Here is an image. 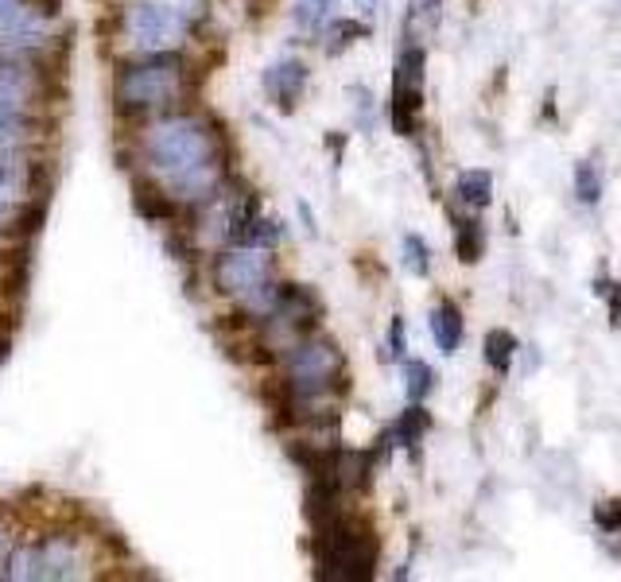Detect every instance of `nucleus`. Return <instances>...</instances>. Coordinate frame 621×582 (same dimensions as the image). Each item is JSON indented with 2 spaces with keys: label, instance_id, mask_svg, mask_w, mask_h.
<instances>
[{
  "label": "nucleus",
  "instance_id": "1",
  "mask_svg": "<svg viewBox=\"0 0 621 582\" xmlns=\"http://www.w3.org/2000/svg\"><path fill=\"white\" fill-rule=\"evenodd\" d=\"M140 152H144V168L152 171L156 183H163L168 199L207 202L222 187V144L202 117H160L140 137Z\"/></svg>",
  "mask_w": 621,
  "mask_h": 582
},
{
  "label": "nucleus",
  "instance_id": "6",
  "mask_svg": "<svg viewBox=\"0 0 621 582\" xmlns=\"http://www.w3.org/2000/svg\"><path fill=\"white\" fill-rule=\"evenodd\" d=\"M272 261L264 249L253 245H233L214 257V288L222 295H233L241 303H261L272 307L277 284H272Z\"/></svg>",
  "mask_w": 621,
  "mask_h": 582
},
{
  "label": "nucleus",
  "instance_id": "12",
  "mask_svg": "<svg viewBox=\"0 0 621 582\" xmlns=\"http://www.w3.org/2000/svg\"><path fill=\"white\" fill-rule=\"evenodd\" d=\"M39 140V121L31 113H4L0 109V152H28Z\"/></svg>",
  "mask_w": 621,
  "mask_h": 582
},
{
  "label": "nucleus",
  "instance_id": "26",
  "mask_svg": "<svg viewBox=\"0 0 621 582\" xmlns=\"http://www.w3.org/2000/svg\"><path fill=\"white\" fill-rule=\"evenodd\" d=\"M384 345H389V350H384V353H389V358H404L408 330H404V319H400V314L389 322V338H384Z\"/></svg>",
  "mask_w": 621,
  "mask_h": 582
},
{
  "label": "nucleus",
  "instance_id": "13",
  "mask_svg": "<svg viewBox=\"0 0 621 582\" xmlns=\"http://www.w3.org/2000/svg\"><path fill=\"white\" fill-rule=\"evenodd\" d=\"M431 338H435V345L443 353H454L462 345V311L451 299H443V303L431 311Z\"/></svg>",
  "mask_w": 621,
  "mask_h": 582
},
{
  "label": "nucleus",
  "instance_id": "31",
  "mask_svg": "<svg viewBox=\"0 0 621 582\" xmlns=\"http://www.w3.org/2000/svg\"><path fill=\"white\" fill-rule=\"evenodd\" d=\"M8 552V532H4V524H0V555Z\"/></svg>",
  "mask_w": 621,
  "mask_h": 582
},
{
  "label": "nucleus",
  "instance_id": "4",
  "mask_svg": "<svg viewBox=\"0 0 621 582\" xmlns=\"http://www.w3.org/2000/svg\"><path fill=\"white\" fill-rule=\"evenodd\" d=\"M342 381V350L322 334H303L284 353V384L296 404L327 400L330 389Z\"/></svg>",
  "mask_w": 621,
  "mask_h": 582
},
{
  "label": "nucleus",
  "instance_id": "18",
  "mask_svg": "<svg viewBox=\"0 0 621 582\" xmlns=\"http://www.w3.org/2000/svg\"><path fill=\"white\" fill-rule=\"evenodd\" d=\"M517 350H521V345H517L513 330L498 327L485 334V361H490V369H498V373H509V369H513Z\"/></svg>",
  "mask_w": 621,
  "mask_h": 582
},
{
  "label": "nucleus",
  "instance_id": "24",
  "mask_svg": "<svg viewBox=\"0 0 621 582\" xmlns=\"http://www.w3.org/2000/svg\"><path fill=\"white\" fill-rule=\"evenodd\" d=\"M23 222H28V214H23V202H4V199H0V241L16 238V233L23 230Z\"/></svg>",
  "mask_w": 621,
  "mask_h": 582
},
{
  "label": "nucleus",
  "instance_id": "28",
  "mask_svg": "<svg viewBox=\"0 0 621 582\" xmlns=\"http://www.w3.org/2000/svg\"><path fill=\"white\" fill-rule=\"evenodd\" d=\"M599 295H607V303H610V322H614V327H621V288H618V284H607V280H602V284H599Z\"/></svg>",
  "mask_w": 621,
  "mask_h": 582
},
{
  "label": "nucleus",
  "instance_id": "8",
  "mask_svg": "<svg viewBox=\"0 0 621 582\" xmlns=\"http://www.w3.org/2000/svg\"><path fill=\"white\" fill-rule=\"evenodd\" d=\"M47 82L36 67H31L28 54H8L0 59V109L4 113H31L43 106Z\"/></svg>",
  "mask_w": 621,
  "mask_h": 582
},
{
  "label": "nucleus",
  "instance_id": "20",
  "mask_svg": "<svg viewBox=\"0 0 621 582\" xmlns=\"http://www.w3.org/2000/svg\"><path fill=\"white\" fill-rule=\"evenodd\" d=\"M435 389V373H431L428 361H404V392L412 404H420L428 392Z\"/></svg>",
  "mask_w": 621,
  "mask_h": 582
},
{
  "label": "nucleus",
  "instance_id": "30",
  "mask_svg": "<svg viewBox=\"0 0 621 582\" xmlns=\"http://www.w3.org/2000/svg\"><path fill=\"white\" fill-rule=\"evenodd\" d=\"M353 4H358V8H361V12H365V16H369V12H373V8H377V0H353Z\"/></svg>",
  "mask_w": 621,
  "mask_h": 582
},
{
  "label": "nucleus",
  "instance_id": "25",
  "mask_svg": "<svg viewBox=\"0 0 621 582\" xmlns=\"http://www.w3.org/2000/svg\"><path fill=\"white\" fill-rule=\"evenodd\" d=\"M594 524H599L602 536H618L621 532V501H602L594 509Z\"/></svg>",
  "mask_w": 621,
  "mask_h": 582
},
{
  "label": "nucleus",
  "instance_id": "10",
  "mask_svg": "<svg viewBox=\"0 0 621 582\" xmlns=\"http://www.w3.org/2000/svg\"><path fill=\"white\" fill-rule=\"evenodd\" d=\"M39 191V168L28 152H0V199L28 202Z\"/></svg>",
  "mask_w": 621,
  "mask_h": 582
},
{
  "label": "nucleus",
  "instance_id": "7",
  "mask_svg": "<svg viewBox=\"0 0 621 582\" xmlns=\"http://www.w3.org/2000/svg\"><path fill=\"white\" fill-rule=\"evenodd\" d=\"M82 552L74 536H47L39 544L16 548L8 560V579H78Z\"/></svg>",
  "mask_w": 621,
  "mask_h": 582
},
{
  "label": "nucleus",
  "instance_id": "15",
  "mask_svg": "<svg viewBox=\"0 0 621 582\" xmlns=\"http://www.w3.org/2000/svg\"><path fill=\"white\" fill-rule=\"evenodd\" d=\"M454 191H459V202H467L470 210H485L493 202V175L490 171H482V168L462 171Z\"/></svg>",
  "mask_w": 621,
  "mask_h": 582
},
{
  "label": "nucleus",
  "instance_id": "14",
  "mask_svg": "<svg viewBox=\"0 0 621 582\" xmlns=\"http://www.w3.org/2000/svg\"><path fill=\"white\" fill-rule=\"evenodd\" d=\"M423 67H428V51L420 43H408L397 59L392 90H423Z\"/></svg>",
  "mask_w": 621,
  "mask_h": 582
},
{
  "label": "nucleus",
  "instance_id": "2",
  "mask_svg": "<svg viewBox=\"0 0 621 582\" xmlns=\"http://www.w3.org/2000/svg\"><path fill=\"white\" fill-rule=\"evenodd\" d=\"M202 16V0H129L117 16L121 43L137 54L176 51Z\"/></svg>",
  "mask_w": 621,
  "mask_h": 582
},
{
  "label": "nucleus",
  "instance_id": "17",
  "mask_svg": "<svg viewBox=\"0 0 621 582\" xmlns=\"http://www.w3.org/2000/svg\"><path fill=\"white\" fill-rule=\"evenodd\" d=\"M428 428H431V415L423 412L420 404H412V408H404V415H400L397 423H392L389 443H397V446H415L423 435H428Z\"/></svg>",
  "mask_w": 621,
  "mask_h": 582
},
{
  "label": "nucleus",
  "instance_id": "11",
  "mask_svg": "<svg viewBox=\"0 0 621 582\" xmlns=\"http://www.w3.org/2000/svg\"><path fill=\"white\" fill-rule=\"evenodd\" d=\"M303 86H308V67L296 59H284V62H277V67L264 70V90H269V98L277 101V109H284V113H292L296 109Z\"/></svg>",
  "mask_w": 621,
  "mask_h": 582
},
{
  "label": "nucleus",
  "instance_id": "27",
  "mask_svg": "<svg viewBox=\"0 0 621 582\" xmlns=\"http://www.w3.org/2000/svg\"><path fill=\"white\" fill-rule=\"evenodd\" d=\"M353 98H358V121H361V129H373V93H369L365 86H358V90H353Z\"/></svg>",
  "mask_w": 621,
  "mask_h": 582
},
{
  "label": "nucleus",
  "instance_id": "29",
  "mask_svg": "<svg viewBox=\"0 0 621 582\" xmlns=\"http://www.w3.org/2000/svg\"><path fill=\"white\" fill-rule=\"evenodd\" d=\"M20 4H23V0H0V23H4L8 16H12V12H16V8H20Z\"/></svg>",
  "mask_w": 621,
  "mask_h": 582
},
{
  "label": "nucleus",
  "instance_id": "5",
  "mask_svg": "<svg viewBox=\"0 0 621 582\" xmlns=\"http://www.w3.org/2000/svg\"><path fill=\"white\" fill-rule=\"evenodd\" d=\"M373 568H377V540L365 524L334 516L327 529H319V575L322 579L361 582V579H373Z\"/></svg>",
  "mask_w": 621,
  "mask_h": 582
},
{
  "label": "nucleus",
  "instance_id": "21",
  "mask_svg": "<svg viewBox=\"0 0 621 582\" xmlns=\"http://www.w3.org/2000/svg\"><path fill=\"white\" fill-rule=\"evenodd\" d=\"M400 261H404V269L412 272V277H428L431 272V249L423 238H415V233H408L404 241H400Z\"/></svg>",
  "mask_w": 621,
  "mask_h": 582
},
{
  "label": "nucleus",
  "instance_id": "22",
  "mask_svg": "<svg viewBox=\"0 0 621 582\" xmlns=\"http://www.w3.org/2000/svg\"><path fill=\"white\" fill-rule=\"evenodd\" d=\"M365 36H369V28L361 20H334L327 31V51L338 54V51H345L353 39H365Z\"/></svg>",
  "mask_w": 621,
  "mask_h": 582
},
{
  "label": "nucleus",
  "instance_id": "19",
  "mask_svg": "<svg viewBox=\"0 0 621 582\" xmlns=\"http://www.w3.org/2000/svg\"><path fill=\"white\" fill-rule=\"evenodd\" d=\"M602 199V171L594 160L575 163V202L579 207H599Z\"/></svg>",
  "mask_w": 621,
  "mask_h": 582
},
{
  "label": "nucleus",
  "instance_id": "16",
  "mask_svg": "<svg viewBox=\"0 0 621 582\" xmlns=\"http://www.w3.org/2000/svg\"><path fill=\"white\" fill-rule=\"evenodd\" d=\"M454 249H459V261L462 264H478L485 257V230L478 218H462L454 225Z\"/></svg>",
  "mask_w": 621,
  "mask_h": 582
},
{
  "label": "nucleus",
  "instance_id": "3",
  "mask_svg": "<svg viewBox=\"0 0 621 582\" xmlns=\"http://www.w3.org/2000/svg\"><path fill=\"white\" fill-rule=\"evenodd\" d=\"M187 93V67L179 54H140L137 62L117 74V106L124 113H160L183 101Z\"/></svg>",
  "mask_w": 621,
  "mask_h": 582
},
{
  "label": "nucleus",
  "instance_id": "9",
  "mask_svg": "<svg viewBox=\"0 0 621 582\" xmlns=\"http://www.w3.org/2000/svg\"><path fill=\"white\" fill-rule=\"evenodd\" d=\"M269 314L277 322H284V327H292V330H311L314 322H319V314H322V303H319V295H314L311 288L280 284L277 295H272Z\"/></svg>",
  "mask_w": 621,
  "mask_h": 582
},
{
  "label": "nucleus",
  "instance_id": "23",
  "mask_svg": "<svg viewBox=\"0 0 621 582\" xmlns=\"http://www.w3.org/2000/svg\"><path fill=\"white\" fill-rule=\"evenodd\" d=\"M330 8H334V0H296V23L308 31L319 28V23L330 16Z\"/></svg>",
  "mask_w": 621,
  "mask_h": 582
}]
</instances>
